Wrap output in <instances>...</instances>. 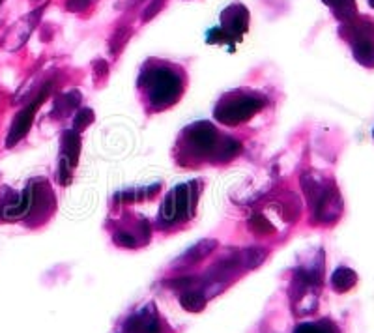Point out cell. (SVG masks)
<instances>
[{"label": "cell", "mask_w": 374, "mask_h": 333, "mask_svg": "<svg viewBox=\"0 0 374 333\" xmlns=\"http://www.w3.org/2000/svg\"><path fill=\"white\" fill-rule=\"evenodd\" d=\"M140 84H144L148 99L156 109H167L172 103L178 102V97L182 96V79L178 77L176 73L171 68L165 66H158V68H150L142 75Z\"/></svg>", "instance_id": "cell-1"}, {"label": "cell", "mask_w": 374, "mask_h": 333, "mask_svg": "<svg viewBox=\"0 0 374 333\" xmlns=\"http://www.w3.org/2000/svg\"><path fill=\"white\" fill-rule=\"evenodd\" d=\"M320 292V268H299L292 281V307L298 314L317 311Z\"/></svg>", "instance_id": "cell-2"}, {"label": "cell", "mask_w": 374, "mask_h": 333, "mask_svg": "<svg viewBox=\"0 0 374 333\" xmlns=\"http://www.w3.org/2000/svg\"><path fill=\"white\" fill-rule=\"evenodd\" d=\"M264 99L256 94H236L225 97L216 109V118L225 126H238L253 118L262 107Z\"/></svg>", "instance_id": "cell-3"}, {"label": "cell", "mask_w": 374, "mask_h": 333, "mask_svg": "<svg viewBox=\"0 0 374 333\" xmlns=\"http://www.w3.org/2000/svg\"><path fill=\"white\" fill-rule=\"evenodd\" d=\"M219 139L221 135L217 133L216 126L209 122H197L185 129V141L189 144L191 154L200 155V158L214 155Z\"/></svg>", "instance_id": "cell-4"}, {"label": "cell", "mask_w": 374, "mask_h": 333, "mask_svg": "<svg viewBox=\"0 0 374 333\" xmlns=\"http://www.w3.org/2000/svg\"><path fill=\"white\" fill-rule=\"evenodd\" d=\"M249 10L243 4H230L221 13V30L230 44H234L247 32Z\"/></svg>", "instance_id": "cell-5"}, {"label": "cell", "mask_w": 374, "mask_h": 333, "mask_svg": "<svg viewBox=\"0 0 374 333\" xmlns=\"http://www.w3.org/2000/svg\"><path fill=\"white\" fill-rule=\"evenodd\" d=\"M49 84L45 86L44 90H41V96H38L34 102L28 105V107H25L23 111H19V115L13 118L12 122V128H10V131H8V139H6V146L12 148L15 146L17 142L23 141L25 139V135L30 131L32 128V122H34V115H36V111H38V107L44 103V99L47 97V92H49Z\"/></svg>", "instance_id": "cell-6"}, {"label": "cell", "mask_w": 374, "mask_h": 333, "mask_svg": "<svg viewBox=\"0 0 374 333\" xmlns=\"http://www.w3.org/2000/svg\"><path fill=\"white\" fill-rule=\"evenodd\" d=\"M120 333H163V324L153 303L133 313L122 326Z\"/></svg>", "instance_id": "cell-7"}, {"label": "cell", "mask_w": 374, "mask_h": 333, "mask_svg": "<svg viewBox=\"0 0 374 333\" xmlns=\"http://www.w3.org/2000/svg\"><path fill=\"white\" fill-rule=\"evenodd\" d=\"M39 13H41V10H36V12L28 13L26 17H23V19L17 21V23L13 25V28L6 36V49L15 51V49L23 47V44L28 39L30 32L34 30V26L38 23Z\"/></svg>", "instance_id": "cell-8"}, {"label": "cell", "mask_w": 374, "mask_h": 333, "mask_svg": "<svg viewBox=\"0 0 374 333\" xmlns=\"http://www.w3.org/2000/svg\"><path fill=\"white\" fill-rule=\"evenodd\" d=\"M32 204H34V193H32V186H28L21 195L13 197V199L8 200L6 204L0 206V216L4 219H10V221H15V219L25 218L30 211Z\"/></svg>", "instance_id": "cell-9"}, {"label": "cell", "mask_w": 374, "mask_h": 333, "mask_svg": "<svg viewBox=\"0 0 374 333\" xmlns=\"http://www.w3.org/2000/svg\"><path fill=\"white\" fill-rule=\"evenodd\" d=\"M81 155V137L75 129H68L62 133V158L75 169L77 161Z\"/></svg>", "instance_id": "cell-10"}, {"label": "cell", "mask_w": 374, "mask_h": 333, "mask_svg": "<svg viewBox=\"0 0 374 333\" xmlns=\"http://www.w3.org/2000/svg\"><path fill=\"white\" fill-rule=\"evenodd\" d=\"M355 283H357V274L352 268H346V266L337 268L333 272V276H331V287H333L335 292H341V294L354 289Z\"/></svg>", "instance_id": "cell-11"}, {"label": "cell", "mask_w": 374, "mask_h": 333, "mask_svg": "<svg viewBox=\"0 0 374 333\" xmlns=\"http://www.w3.org/2000/svg\"><path fill=\"white\" fill-rule=\"evenodd\" d=\"M352 55L365 68H374V41L371 39L352 41Z\"/></svg>", "instance_id": "cell-12"}, {"label": "cell", "mask_w": 374, "mask_h": 333, "mask_svg": "<svg viewBox=\"0 0 374 333\" xmlns=\"http://www.w3.org/2000/svg\"><path fill=\"white\" fill-rule=\"evenodd\" d=\"M241 152V144L236 139H230L227 135H221L219 144H217L216 152H214V160L216 161H230L234 160L236 155Z\"/></svg>", "instance_id": "cell-13"}, {"label": "cell", "mask_w": 374, "mask_h": 333, "mask_svg": "<svg viewBox=\"0 0 374 333\" xmlns=\"http://www.w3.org/2000/svg\"><path fill=\"white\" fill-rule=\"evenodd\" d=\"M81 103V94L79 90H71V92H66V94H60L55 102V111L53 115L55 116H66L70 115L71 111H75V107H79Z\"/></svg>", "instance_id": "cell-14"}, {"label": "cell", "mask_w": 374, "mask_h": 333, "mask_svg": "<svg viewBox=\"0 0 374 333\" xmlns=\"http://www.w3.org/2000/svg\"><path fill=\"white\" fill-rule=\"evenodd\" d=\"M216 247H217L216 240H203V242H198L195 247H191V249L185 253L184 260L189 264L198 263V260H203L204 256H208Z\"/></svg>", "instance_id": "cell-15"}, {"label": "cell", "mask_w": 374, "mask_h": 333, "mask_svg": "<svg viewBox=\"0 0 374 333\" xmlns=\"http://www.w3.org/2000/svg\"><path fill=\"white\" fill-rule=\"evenodd\" d=\"M180 303L185 311L189 313H200L204 307H206V296L200 292V290H187L182 298H180Z\"/></svg>", "instance_id": "cell-16"}, {"label": "cell", "mask_w": 374, "mask_h": 333, "mask_svg": "<svg viewBox=\"0 0 374 333\" xmlns=\"http://www.w3.org/2000/svg\"><path fill=\"white\" fill-rule=\"evenodd\" d=\"M333 13L339 21L344 23H352L357 17V6L355 0H337V4L333 6Z\"/></svg>", "instance_id": "cell-17"}, {"label": "cell", "mask_w": 374, "mask_h": 333, "mask_svg": "<svg viewBox=\"0 0 374 333\" xmlns=\"http://www.w3.org/2000/svg\"><path fill=\"white\" fill-rule=\"evenodd\" d=\"M294 333H341L339 327L330 321H318V322H305L299 324Z\"/></svg>", "instance_id": "cell-18"}, {"label": "cell", "mask_w": 374, "mask_h": 333, "mask_svg": "<svg viewBox=\"0 0 374 333\" xmlns=\"http://www.w3.org/2000/svg\"><path fill=\"white\" fill-rule=\"evenodd\" d=\"M350 30H352V41L357 39H371L374 41V23L371 21H352L350 23Z\"/></svg>", "instance_id": "cell-19"}, {"label": "cell", "mask_w": 374, "mask_h": 333, "mask_svg": "<svg viewBox=\"0 0 374 333\" xmlns=\"http://www.w3.org/2000/svg\"><path fill=\"white\" fill-rule=\"evenodd\" d=\"M264 258H266V251L260 249V247H251L247 249L243 255L240 256V264L243 268H259L260 264L264 263Z\"/></svg>", "instance_id": "cell-20"}, {"label": "cell", "mask_w": 374, "mask_h": 333, "mask_svg": "<svg viewBox=\"0 0 374 333\" xmlns=\"http://www.w3.org/2000/svg\"><path fill=\"white\" fill-rule=\"evenodd\" d=\"M94 118H95L94 111L88 109V107H84V109L79 111L75 115V118H73V129H75L77 133L83 131V129H86L90 124L94 122Z\"/></svg>", "instance_id": "cell-21"}, {"label": "cell", "mask_w": 374, "mask_h": 333, "mask_svg": "<svg viewBox=\"0 0 374 333\" xmlns=\"http://www.w3.org/2000/svg\"><path fill=\"white\" fill-rule=\"evenodd\" d=\"M131 36V30L129 28H118L115 34H113V38H111V44H109V51L113 53H118L122 51V47L126 45L127 38Z\"/></svg>", "instance_id": "cell-22"}, {"label": "cell", "mask_w": 374, "mask_h": 333, "mask_svg": "<svg viewBox=\"0 0 374 333\" xmlns=\"http://www.w3.org/2000/svg\"><path fill=\"white\" fill-rule=\"evenodd\" d=\"M251 229H253V231H259L260 234H270V232H273L272 225L268 223L266 219L262 218L260 213H256V216L251 219Z\"/></svg>", "instance_id": "cell-23"}, {"label": "cell", "mask_w": 374, "mask_h": 333, "mask_svg": "<svg viewBox=\"0 0 374 333\" xmlns=\"http://www.w3.org/2000/svg\"><path fill=\"white\" fill-rule=\"evenodd\" d=\"M58 178H60L62 186H68L71 180V165L64 158L60 160V166H58Z\"/></svg>", "instance_id": "cell-24"}, {"label": "cell", "mask_w": 374, "mask_h": 333, "mask_svg": "<svg viewBox=\"0 0 374 333\" xmlns=\"http://www.w3.org/2000/svg\"><path fill=\"white\" fill-rule=\"evenodd\" d=\"M115 242L118 245H124V247H135V245H137V240H135L131 234H127V232H124V231L116 232Z\"/></svg>", "instance_id": "cell-25"}, {"label": "cell", "mask_w": 374, "mask_h": 333, "mask_svg": "<svg viewBox=\"0 0 374 333\" xmlns=\"http://www.w3.org/2000/svg\"><path fill=\"white\" fill-rule=\"evenodd\" d=\"M161 6H163V0H153L152 4L148 6V10H146L144 13H142V21H150L156 15V13L161 10Z\"/></svg>", "instance_id": "cell-26"}, {"label": "cell", "mask_w": 374, "mask_h": 333, "mask_svg": "<svg viewBox=\"0 0 374 333\" xmlns=\"http://www.w3.org/2000/svg\"><path fill=\"white\" fill-rule=\"evenodd\" d=\"M88 4L90 0H68V10L70 12H83Z\"/></svg>", "instance_id": "cell-27"}, {"label": "cell", "mask_w": 374, "mask_h": 333, "mask_svg": "<svg viewBox=\"0 0 374 333\" xmlns=\"http://www.w3.org/2000/svg\"><path fill=\"white\" fill-rule=\"evenodd\" d=\"M94 71H95V75H102V77H105L107 75V64L103 62V60H97L94 64Z\"/></svg>", "instance_id": "cell-28"}, {"label": "cell", "mask_w": 374, "mask_h": 333, "mask_svg": "<svg viewBox=\"0 0 374 333\" xmlns=\"http://www.w3.org/2000/svg\"><path fill=\"white\" fill-rule=\"evenodd\" d=\"M324 4H326V6H330V8H333L337 4V0H322Z\"/></svg>", "instance_id": "cell-29"}, {"label": "cell", "mask_w": 374, "mask_h": 333, "mask_svg": "<svg viewBox=\"0 0 374 333\" xmlns=\"http://www.w3.org/2000/svg\"><path fill=\"white\" fill-rule=\"evenodd\" d=\"M368 4H371V8H374V0H368Z\"/></svg>", "instance_id": "cell-30"}, {"label": "cell", "mask_w": 374, "mask_h": 333, "mask_svg": "<svg viewBox=\"0 0 374 333\" xmlns=\"http://www.w3.org/2000/svg\"><path fill=\"white\" fill-rule=\"evenodd\" d=\"M2 2H4V0H0V6H2Z\"/></svg>", "instance_id": "cell-31"}]
</instances>
